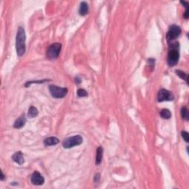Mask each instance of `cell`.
Instances as JSON below:
<instances>
[{
    "label": "cell",
    "instance_id": "1",
    "mask_svg": "<svg viewBox=\"0 0 189 189\" xmlns=\"http://www.w3.org/2000/svg\"><path fill=\"white\" fill-rule=\"evenodd\" d=\"M169 50L168 53L167 63L169 67H174L178 63L180 59V45L178 42L169 43Z\"/></svg>",
    "mask_w": 189,
    "mask_h": 189
},
{
    "label": "cell",
    "instance_id": "2",
    "mask_svg": "<svg viewBox=\"0 0 189 189\" xmlns=\"http://www.w3.org/2000/svg\"><path fill=\"white\" fill-rule=\"evenodd\" d=\"M25 40H26V35H25V31L22 27H19L18 29L17 34H16V53L18 56L21 57L23 56L26 51V44H25Z\"/></svg>",
    "mask_w": 189,
    "mask_h": 189
},
{
    "label": "cell",
    "instance_id": "3",
    "mask_svg": "<svg viewBox=\"0 0 189 189\" xmlns=\"http://www.w3.org/2000/svg\"><path fill=\"white\" fill-rule=\"evenodd\" d=\"M83 143V138L81 135H75L73 137H70L64 140L62 143V146L65 148H70L76 146L81 145Z\"/></svg>",
    "mask_w": 189,
    "mask_h": 189
},
{
    "label": "cell",
    "instance_id": "4",
    "mask_svg": "<svg viewBox=\"0 0 189 189\" xmlns=\"http://www.w3.org/2000/svg\"><path fill=\"white\" fill-rule=\"evenodd\" d=\"M181 34V29L177 25H172L169 28V31L166 34V40L169 43L172 42L176 38H177Z\"/></svg>",
    "mask_w": 189,
    "mask_h": 189
},
{
    "label": "cell",
    "instance_id": "5",
    "mask_svg": "<svg viewBox=\"0 0 189 189\" xmlns=\"http://www.w3.org/2000/svg\"><path fill=\"white\" fill-rule=\"evenodd\" d=\"M49 90L52 96L55 98H63L67 94V89L64 87H59L55 85H50Z\"/></svg>",
    "mask_w": 189,
    "mask_h": 189
},
{
    "label": "cell",
    "instance_id": "6",
    "mask_svg": "<svg viewBox=\"0 0 189 189\" xmlns=\"http://www.w3.org/2000/svg\"><path fill=\"white\" fill-rule=\"evenodd\" d=\"M62 50V44L60 43H54L49 47L47 52V57L50 59H55L59 57Z\"/></svg>",
    "mask_w": 189,
    "mask_h": 189
},
{
    "label": "cell",
    "instance_id": "7",
    "mask_svg": "<svg viewBox=\"0 0 189 189\" xmlns=\"http://www.w3.org/2000/svg\"><path fill=\"white\" fill-rule=\"evenodd\" d=\"M175 99L173 94L166 89H161L157 95V101L159 102L163 101H171Z\"/></svg>",
    "mask_w": 189,
    "mask_h": 189
},
{
    "label": "cell",
    "instance_id": "8",
    "mask_svg": "<svg viewBox=\"0 0 189 189\" xmlns=\"http://www.w3.org/2000/svg\"><path fill=\"white\" fill-rule=\"evenodd\" d=\"M31 182L35 185H41L44 183V178L38 172H35L31 176Z\"/></svg>",
    "mask_w": 189,
    "mask_h": 189
},
{
    "label": "cell",
    "instance_id": "9",
    "mask_svg": "<svg viewBox=\"0 0 189 189\" xmlns=\"http://www.w3.org/2000/svg\"><path fill=\"white\" fill-rule=\"evenodd\" d=\"M25 123H26V118H25V114H22L17 120L15 121L13 126L16 129H21V128L25 126Z\"/></svg>",
    "mask_w": 189,
    "mask_h": 189
},
{
    "label": "cell",
    "instance_id": "10",
    "mask_svg": "<svg viewBox=\"0 0 189 189\" xmlns=\"http://www.w3.org/2000/svg\"><path fill=\"white\" fill-rule=\"evenodd\" d=\"M12 159L13 160V161L16 162L19 165H22L24 163V162H25L23 154L21 151H17V152L15 153L13 155V157H12Z\"/></svg>",
    "mask_w": 189,
    "mask_h": 189
},
{
    "label": "cell",
    "instance_id": "11",
    "mask_svg": "<svg viewBox=\"0 0 189 189\" xmlns=\"http://www.w3.org/2000/svg\"><path fill=\"white\" fill-rule=\"evenodd\" d=\"M60 142L59 139L56 137H50L44 140V143L45 146H55Z\"/></svg>",
    "mask_w": 189,
    "mask_h": 189
},
{
    "label": "cell",
    "instance_id": "12",
    "mask_svg": "<svg viewBox=\"0 0 189 189\" xmlns=\"http://www.w3.org/2000/svg\"><path fill=\"white\" fill-rule=\"evenodd\" d=\"M103 153H104V149L102 147H98L96 151V158H95V164L96 165L101 164L103 159Z\"/></svg>",
    "mask_w": 189,
    "mask_h": 189
},
{
    "label": "cell",
    "instance_id": "13",
    "mask_svg": "<svg viewBox=\"0 0 189 189\" xmlns=\"http://www.w3.org/2000/svg\"><path fill=\"white\" fill-rule=\"evenodd\" d=\"M88 4L86 1H83L81 3L79 8V14L81 16H86L88 13Z\"/></svg>",
    "mask_w": 189,
    "mask_h": 189
},
{
    "label": "cell",
    "instance_id": "14",
    "mask_svg": "<svg viewBox=\"0 0 189 189\" xmlns=\"http://www.w3.org/2000/svg\"><path fill=\"white\" fill-rule=\"evenodd\" d=\"M38 109H37L34 106H30L29 108V109H28V117H30V118H33V117H36L37 115H38Z\"/></svg>",
    "mask_w": 189,
    "mask_h": 189
},
{
    "label": "cell",
    "instance_id": "15",
    "mask_svg": "<svg viewBox=\"0 0 189 189\" xmlns=\"http://www.w3.org/2000/svg\"><path fill=\"white\" fill-rule=\"evenodd\" d=\"M160 116L163 117V119H170L172 117V113H171L170 110L167 109H163L160 112Z\"/></svg>",
    "mask_w": 189,
    "mask_h": 189
},
{
    "label": "cell",
    "instance_id": "16",
    "mask_svg": "<svg viewBox=\"0 0 189 189\" xmlns=\"http://www.w3.org/2000/svg\"><path fill=\"white\" fill-rule=\"evenodd\" d=\"M176 74L180 77V78H182V79H183V80H185V81H186L187 83H188V76L186 73H185V72H183V71L178 70H176Z\"/></svg>",
    "mask_w": 189,
    "mask_h": 189
},
{
    "label": "cell",
    "instance_id": "17",
    "mask_svg": "<svg viewBox=\"0 0 189 189\" xmlns=\"http://www.w3.org/2000/svg\"><path fill=\"white\" fill-rule=\"evenodd\" d=\"M181 116L185 120H188V109L185 106H183L181 109Z\"/></svg>",
    "mask_w": 189,
    "mask_h": 189
},
{
    "label": "cell",
    "instance_id": "18",
    "mask_svg": "<svg viewBox=\"0 0 189 189\" xmlns=\"http://www.w3.org/2000/svg\"><path fill=\"white\" fill-rule=\"evenodd\" d=\"M77 95H78V97H87L88 93L84 89H78V91H77Z\"/></svg>",
    "mask_w": 189,
    "mask_h": 189
},
{
    "label": "cell",
    "instance_id": "19",
    "mask_svg": "<svg viewBox=\"0 0 189 189\" xmlns=\"http://www.w3.org/2000/svg\"><path fill=\"white\" fill-rule=\"evenodd\" d=\"M181 135H182V138L184 139V140L186 143L189 142V134L185 131H183V132H181Z\"/></svg>",
    "mask_w": 189,
    "mask_h": 189
},
{
    "label": "cell",
    "instance_id": "20",
    "mask_svg": "<svg viewBox=\"0 0 189 189\" xmlns=\"http://www.w3.org/2000/svg\"><path fill=\"white\" fill-rule=\"evenodd\" d=\"M100 179H101V177H100V175L99 174H97V175H95L94 177V181L95 182H99Z\"/></svg>",
    "mask_w": 189,
    "mask_h": 189
},
{
    "label": "cell",
    "instance_id": "21",
    "mask_svg": "<svg viewBox=\"0 0 189 189\" xmlns=\"http://www.w3.org/2000/svg\"><path fill=\"white\" fill-rule=\"evenodd\" d=\"M188 8L185 9V13H184V17H185V19H188Z\"/></svg>",
    "mask_w": 189,
    "mask_h": 189
},
{
    "label": "cell",
    "instance_id": "22",
    "mask_svg": "<svg viewBox=\"0 0 189 189\" xmlns=\"http://www.w3.org/2000/svg\"><path fill=\"white\" fill-rule=\"evenodd\" d=\"M75 82H76V84H80L81 83V79L79 78V77H76L75 78Z\"/></svg>",
    "mask_w": 189,
    "mask_h": 189
},
{
    "label": "cell",
    "instance_id": "23",
    "mask_svg": "<svg viewBox=\"0 0 189 189\" xmlns=\"http://www.w3.org/2000/svg\"><path fill=\"white\" fill-rule=\"evenodd\" d=\"M1 180H4V175H3L2 172H1Z\"/></svg>",
    "mask_w": 189,
    "mask_h": 189
}]
</instances>
